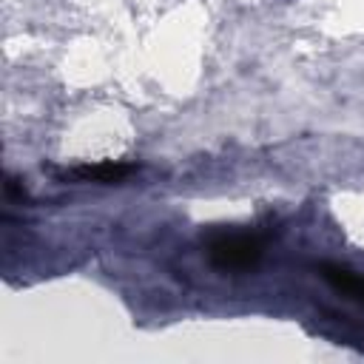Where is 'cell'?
Returning <instances> with one entry per match:
<instances>
[{
	"label": "cell",
	"mask_w": 364,
	"mask_h": 364,
	"mask_svg": "<svg viewBox=\"0 0 364 364\" xmlns=\"http://www.w3.org/2000/svg\"><path fill=\"white\" fill-rule=\"evenodd\" d=\"M264 253V239L245 230H216L208 236V259L219 270H250Z\"/></svg>",
	"instance_id": "obj_1"
},
{
	"label": "cell",
	"mask_w": 364,
	"mask_h": 364,
	"mask_svg": "<svg viewBox=\"0 0 364 364\" xmlns=\"http://www.w3.org/2000/svg\"><path fill=\"white\" fill-rule=\"evenodd\" d=\"M134 173V165L128 162H97V165H80L63 173V179H77V182H100V185H114L122 182L125 176Z\"/></svg>",
	"instance_id": "obj_2"
},
{
	"label": "cell",
	"mask_w": 364,
	"mask_h": 364,
	"mask_svg": "<svg viewBox=\"0 0 364 364\" xmlns=\"http://www.w3.org/2000/svg\"><path fill=\"white\" fill-rule=\"evenodd\" d=\"M318 270H321V276H324L338 293H347L350 299L364 301V276H358V273H353V270H347V267H338V264H321Z\"/></svg>",
	"instance_id": "obj_3"
}]
</instances>
